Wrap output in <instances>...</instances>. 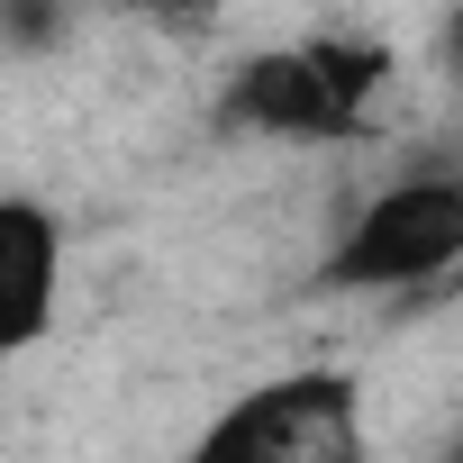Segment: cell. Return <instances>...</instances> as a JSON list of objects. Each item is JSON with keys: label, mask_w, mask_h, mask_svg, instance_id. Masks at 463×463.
<instances>
[{"label": "cell", "mask_w": 463, "mask_h": 463, "mask_svg": "<svg viewBox=\"0 0 463 463\" xmlns=\"http://www.w3.org/2000/svg\"><path fill=\"white\" fill-rule=\"evenodd\" d=\"M391 91V46L364 37H300L255 55L227 82V118L255 137H291V146H336L373 128V100Z\"/></svg>", "instance_id": "1"}, {"label": "cell", "mask_w": 463, "mask_h": 463, "mask_svg": "<svg viewBox=\"0 0 463 463\" xmlns=\"http://www.w3.org/2000/svg\"><path fill=\"white\" fill-rule=\"evenodd\" d=\"M182 463H373L364 391L345 373H273L227 400Z\"/></svg>", "instance_id": "2"}, {"label": "cell", "mask_w": 463, "mask_h": 463, "mask_svg": "<svg viewBox=\"0 0 463 463\" xmlns=\"http://www.w3.org/2000/svg\"><path fill=\"white\" fill-rule=\"evenodd\" d=\"M463 255V182L454 173H409L354 209V227L327 255L336 291H427Z\"/></svg>", "instance_id": "3"}, {"label": "cell", "mask_w": 463, "mask_h": 463, "mask_svg": "<svg viewBox=\"0 0 463 463\" xmlns=\"http://www.w3.org/2000/svg\"><path fill=\"white\" fill-rule=\"evenodd\" d=\"M64 300V227L37 200H0V354H19L55 327Z\"/></svg>", "instance_id": "4"}, {"label": "cell", "mask_w": 463, "mask_h": 463, "mask_svg": "<svg viewBox=\"0 0 463 463\" xmlns=\"http://www.w3.org/2000/svg\"><path fill=\"white\" fill-rule=\"evenodd\" d=\"M64 19H73V0H0V46H64Z\"/></svg>", "instance_id": "5"}, {"label": "cell", "mask_w": 463, "mask_h": 463, "mask_svg": "<svg viewBox=\"0 0 463 463\" xmlns=\"http://www.w3.org/2000/svg\"><path fill=\"white\" fill-rule=\"evenodd\" d=\"M137 10H146L164 37H200V28L218 19V0H137Z\"/></svg>", "instance_id": "6"}]
</instances>
